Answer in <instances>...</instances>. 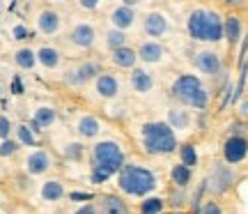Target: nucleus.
<instances>
[{
  "mask_svg": "<svg viewBox=\"0 0 248 214\" xmlns=\"http://www.w3.org/2000/svg\"><path fill=\"white\" fill-rule=\"evenodd\" d=\"M126 150L113 136H104L88 148V182L94 187H101L110 180H115L124 164H126Z\"/></svg>",
  "mask_w": 248,
  "mask_h": 214,
  "instance_id": "f257e3e1",
  "label": "nucleus"
},
{
  "mask_svg": "<svg viewBox=\"0 0 248 214\" xmlns=\"http://www.w3.org/2000/svg\"><path fill=\"white\" fill-rule=\"evenodd\" d=\"M131 138L136 150L145 157H150V159L170 157L179 148L177 134L166 125V120H138V122H133Z\"/></svg>",
  "mask_w": 248,
  "mask_h": 214,
  "instance_id": "f03ea898",
  "label": "nucleus"
},
{
  "mask_svg": "<svg viewBox=\"0 0 248 214\" xmlns=\"http://www.w3.org/2000/svg\"><path fill=\"white\" fill-rule=\"evenodd\" d=\"M115 189L120 196H124L129 203L131 200H142V198L152 196V194H156L161 187V178L159 173L147 166V164H142V161H136V159H129L124 164L120 173L115 175Z\"/></svg>",
  "mask_w": 248,
  "mask_h": 214,
  "instance_id": "7ed1b4c3",
  "label": "nucleus"
},
{
  "mask_svg": "<svg viewBox=\"0 0 248 214\" xmlns=\"http://www.w3.org/2000/svg\"><path fill=\"white\" fill-rule=\"evenodd\" d=\"M186 35L191 42L202 46H216L225 42L223 37V14L214 7H193L186 14Z\"/></svg>",
  "mask_w": 248,
  "mask_h": 214,
  "instance_id": "20e7f679",
  "label": "nucleus"
},
{
  "mask_svg": "<svg viewBox=\"0 0 248 214\" xmlns=\"http://www.w3.org/2000/svg\"><path fill=\"white\" fill-rule=\"evenodd\" d=\"M168 97L172 104L184 106L188 111H207L212 104V92L204 85V81L198 74H188L182 71L168 85Z\"/></svg>",
  "mask_w": 248,
  "mask_h": 214,
  "instance_id": "39448f33",
  "label": "nucleus"
},
{
  "mask_svg": "<svg viewBox=\"0 0 248 214\" xmlns=\"http://www.w3.org/2000/svg\"><path fill=\"white\" fill-rule=\"evenodd\" d=\"M101 71H104V65L99 58H80L76 63H69L67 67H62L60 83L64 85V90L85 92Z\"/></svg>",
  "mask_w": 248,
  "mask_h": 214,
  "instance_id": "423d86ee",
  "label": "nucleus"
},
{
  "mask_svg": "<svg viewBox=\"0 0 248 214\" xmlns=\"http://www.w3.org/2000/svg\"><path fill=\"white\" fill-rule=\"evenodd\" d=\"M124 90H126V81L122 79V74H117L113 69H104L85 92L92 101L110 106V104H117L124 97Z\"/></svg>",
  "mask_w": 248,
  "mask_h": 214,
  "instance_id": "0eeeda50",
  "label": "nucleus"
},
{
  "mask_svg": "<svg viewBox=\"0 0 248 214\" xmlns=\"http://www.w3.org/2000/svg\"><path fill=\"white\" fill-rule=\"evenodd\" d=\"M71 134L76 136L78 141H83L85 145H92V143H97L99 138H104L108 136V125L104 117H99L94 111H88V108H80L76 113H71Z\"/></svg>",
  "mask_w": 248,
  "mask_h": 214,
  "instance_id": "6e6552de",
  "label": "nucleus"
},
{
  "mask_svg": "<svg viewBox=\"0 0 248 214\" xmlns=\"http://www.w3.org/2000/svg\"><path fill=\"white\" fill-rule=\"evenodd\" d=\"M64 42L74 53H92L99 49V28L94 21L90 18H78L74 21L67 33H64Z\"/></svg>",
  "mask_w": 248,
  "mask_h": 214,
  "instance_id": "1a4fd4ad",
  "label": "nucleus"
},
{
  "mask_svg": "<svg viewBox=\"0 0 248 214\" xmlns=\"http://www.w3.org/2000/svg\"><path fill=\"white\" fill-rule=\"evenodd\" d=\"M55 168H58V154H55L53 150L44 148V145L28 150L26 154H23V159H21V170H23L30 180H35V178L44 180V178H48Z\"/></svg>",
  "mask_w": 248,
  "mask_h": 214,
  "instance_id": "9d476101",
  "label": "nucleus"
},
{
  "mask_svg": "<svg viewBox=\"0 0 248 214\" xmlns=\"http://www.w3.org/2000/svg\"><path fill=\"white\" fill-rule=\"evenodd\" d=\"M172 33H175V23H172L168 12H163V9H150V12L142 14V35H145V39L163 42Z\"/></svg>",
  "mask_w": 248,
  "mask_h": 214,
  "instance_id": "9b49d317",
  "label": "nucleus"
},
{
  "mask_svg": "<svg viewBox=\"0 0 248 214\" xmlns=\"http://www.w3.org/2000/svg\"><path fill=\"white\" fill-rule=\"evenodd\" d=\"M35 196L42 205H48V207H55L64 203L67 196H69V189H67V182L60 178V175H48L44 178L35 189Z\"/></svg>",
  "mask_w": 248,
  "mask_h": 214,
  "instance_id": "f8f14e48",
  "label": "nucleus"
},
{
  "mask_svg": "<svg viewBox=\"0 0 248 214\" xmlns=\"http://www.w3.org/2000/svg\"><path fill=\"white\" fill-rule=\"evenodd\" d=\"M138 21H140V14L136 12L133 2H115L106 9V23L115 30L126 33V35L138 26Z\"/></svg>",
  "mask_w": 248,
  "mask_h": 214,
  "instance_id": "ddd939ff",
  "label": "nucleus"
},
{
  "mask_svg": "<svg viewBox=\"0 0 248 214\" xmlns=\"http://www.w3.org/2000/svg\"><path fill=\"white\" fill-rule=\"evenodd\" d=\"M191 63L198 69V74H202L204 79H216L223 71V55L214 49V46H200L195 49L191 55Z\"/></svg>",
  "mask_w": 248,
  "mask_h": 214,
  "instance_id": "4468645a",
  "label": "nucleus"
},
{
  "mask_svg": "<svg viewBox=\"0 0 248 214\" xmlns=\"http://www.w3.org/2000/svg\"><path fill=\"white\" fill-rule=\"evenodd\" d=\"M136 53H138V63L142 67H166L170 63V51L166 49L163 42H154V39H140L136 44Z\"/></svg>",
  "mask_w": 248,
  "mask_h": 214,
  "instance_id": "2eb2a0df",
  "label": "nucleus"
},
{
  "mask_svg": "<svg viewBox=\"0 0 248 214\" xmlns=\"http://www.w3.org/2000/svg\"><path fill=\"white\" fill-rule=\"evenodd\" d=\"M234 182H237L234 168L228 166V164H223V161H218V164H214V168L204 184H207V191H209V194H214V196H225L228 191L234 189Z\"/></svg>",
  "mask_w": 248,
  "mask_h": 214,
  "instance_id": "dca6fc26",
  "label": "nucleus"
},
{
  "mask_svg": "<svg viewBox=\"0 0 248 214\" xmlns=\"http://www.w3.org/2000/svg\"><path fill=\"white\" fill-rule=\"evenodd\" d=\"M156 85H159V83H156L154 71L147 69V67H142V65H138L133 71L126 74V88H129V92L136 95V97H142V99L152 97Z\"/></svg>",
  "mask_w": 248,
  "mask_h": 214,
  "instance_id": "f3484780",
  "label": "nucleus"
},
{
  "mask_svg": "<svg viewBox=\"0 0 248 214\" xmlns=\"http://www.w3.org/2000/svg\"><path fill=\"white\" fill-rule=\"evenodd\" d=\"M30 125H32V129L37 134H44L48 129H55L60 125V111L53 104H48V101H39L30 111Z\"/></svg>",
  "mask_w": 248,
  "mask_h": 214,
  "instance_id": "a211bd4d",
  "label": "nucleus"
},
{
  "mask_svg": "<svg viewBox=\"0 0 248 214\" xmlns=\"http://www.w3.org/2000/svg\"><path fill=\"white\" fill-rule=\"evenodd\" d=\"M62 159L67 161V164H83V161H88V145L83 141H78L76 136H62L55 141V150Z\"/></svg>",
  "mask_w": 248,
  "mask_h": 214,
  "instance_id": "6ab92c4d",
  "label": "nucleus"
},
{
  "mask_svg": "<svg viewBox=\"0 0 248 214\" xmlns=\"http://www.w3.org/2000/svg\"><path fill=\"white\" fill-rule=\"evenodd\" d=\"M35 28L42 37H58L64 30V16L55 7H42L35 16Z\"/></svg>",
  "mask_w": 248,
  "mask_h": 214,
  "instance_id": "aec40b11",
  "label": "nucleus"
},
{
  "mask_svg": "<svg viewBox=\"0 0 248 214\" xmlns=\"http://www.w3.org/2000/svg\"><path fill=\"white\" fill-rule=\"evenodd\" d=\"M99 214H136V207L117 191H101L94 196Z\"/></svg>",
  "mask_w": 248,
  "mask_h": 214,
  "instance_id": "412c9836",
  "label": "nucleus"
},
{
  "mask_svg": "<svg viewBox=\"0 0 248 214\" xmlns=\"http://www.w3.org/2000/svg\"><path fill=\"white\" fill-rule=\"evenodd\" d=\"M223 164L239 166L248 159V136H228L221 145Z\"/></svg>",
  "mask_w": 248,
  "mask_h": 214,
  "instance_id": "4be33fe9",
  "label": "nucleus"
},
{
  "mask_svg": "<svg viewBox=\"0 0 248 214\" xmlns=\"http://www.w3.org/2000/svg\"><path fill=\"white\" fill-rule=\"evenodd\" d=\"M166 125L175 132V134H188L195 125L193 111H188L184 106H177V104H170L168 111H166Z\"/></svg>",
  "mask_w": 248,
  "mask_h": 214,
  "instance_id": "5701e85b",
  "label": "nucleus"
},
{
  "mask_svg": "<svg viewBox=\"0 0 248 214\" xmlns=\"http://www.w3.org/2000/svg\"><path fill=\"white\" fill-rule=\"evenodd\" d=\"M108 65L113 67V71H133L136 67H138V53H136V46H124V49H117V51H113V53L106 55Z\"/></svg>",
  "mask_w": 248,
  "mask_h": 214,
  "instance_id": "b1692460",
  "label": "nucleus"
},
{
  "mask_svg": "<svg viewBox=\"0 0 248 214\" xmlns=\"http://www.w3.org/2000/svg\"><path fill=\"white\" fill-rule=\"evenodd\" d=\"M37 51V63L44 71H62V63H64V53L60 46L55 44H42L35 49Z\"/></svg>",
  "mask_w": 248,
  "mask_h": 214,
  "instance_id": "393cba45",
  "label": "nucleus"
},
{
  "mask_svg": "<svg viewBox=\"0 0 248 214\" xmlns=\"http://www.w3.org/2000/svg\"><path fill=\"white\" fill-rule=\"evenodd\" d=\"M124 46H129V35L126 33L115 30V28H110V26H104L99 30V49L106 55L117 51V49H124Z\"/></svg>",
  "mask_w": 248,
  "mask_h": 214,
  "instance_id": "a878e982",
  "label": "nucleus"
},
{
  "mask_svg": "<svg viewBox=\"0 0 248 214\" xmlns=\"http://www.w3.org/2000/svg\"><path fill=\"white\" fill-rule=\"evenodd\" d=\"M241 35H244V18L239 14H228L223 16V37L228 46H237L239 44Z\"/></svg>",
  "mask_w": 248,
  "mask_h": 214,
  "instance_id": "bb28decb",
  "label": "nucleus"
},
{
  "mask_svg": "<svg viewBox=\"0 0 248 214\" xmlns=\"http://www.w3.org/2000/svg\"><path fill=\"white\" fill-rule=\"evenodd\" d=\"M14 138H16V143L21 148H28V150L39 148V134L32 129L30 122H18V125H14Z\"/></svg>",
  "mask_w": 248,
  "mask_h": 214,
  "instance_id": "cd10ccee",
  "label": "nucleus"
},
{
  "mask_svg": "<svg viewBox=\"0 0 248 214\" xmlns=\"http://www.w3.org/2000/svg\"><path fill=\"white\" fill-rule=\"evenodd\" d=\"M168 207V200L161 194H152V196L142 198L136 203V214H163Z\"/></svg>",
  "mask_w": 248,
  "mask_h": 214,
  "instance_id": "c85d7f7f",
  "label": "nucleus"
},
{
  "mask_svg": "<svg viewBox=\"0 0 248 214\" xmlns=\"http://www.w3.org/2000/svg\"><path fill=\"white\" fill-rule=\"evenodd\" d=\"M12 58H14V65H16L21 71H35L37 67H39V63H37V51L32 46H21V49H16Z\"/></svg>",
  "mask_w": 248,
  "mask_h": 214,
  "instance_id": "c756f323",
  "label": "nucleus"
},
{
  "mask_svg": "<svg viewBox=\"0 0 248 214\" xmlns=\"http://www.w3.org/2000/svg\"><path fill=\"white\" fill-rule=\"evenodd\" d=\"M170 182H172V187L177 189H188L191 187V182H193V170L188 168V166H184V164H172L170 166Z\"/></svg>",
  "mask_w": 248,
  "mask_h": 214,
  "instance_id": "7c9ffc66",
  "label": "nucleus"
},
{
  "mask_svg": "<svg viewBox=\"0 0 248 214\" xmlns=\"http://www.w3.org/2000/svg\"><path fill=\"white\" fill-rule=\"evenodd\" d=\"M177 154H179V164L188 166L191 170H193L195 166H198V161H200V157H198V150H195L193 143H182V145L177 148Z\"/></svg>",
  "mask_w": 248,
  "mask_h": 214,
  "instance_id": "2f4dec72",
  "label": "nucleus"
},
{
  "mask_svg": "<svg viewBox=\"0 0 248 214\" xmlns=\"http://www.w3.org/2000/svg\"><path fill=\"white\" fill-rule=\"evenodd\" d=\"M166 200H168V205L170 207H186V203H188V198H186V189H177V187H172L168 191V196H166Z\"/></svg>",
  "mask_w": 248,
  "mask_h": 214,
  "instance_id": "473e14b6",
  "label": "nucleus"
},
{
  "mask_svg": "<svg viewBox=\"0 0 248 214\" xmlns=\"http://www.w3.org/2000/svg\"><path fill=\"white\" fill-rule=\"evenodd\" d=\"M21 152V145L16 143V138H9V141H0V159H9V157H16Z\"/></svg>",
  "mask_w": 248,
  "mask_h": 214,
  "instance_id": "72a5a7b5",
  "label": "nucleus"
},
{
  "mask_svg": "<svg viewBox=\"0 0 248 214\" xmlns=\"http://www.w3.org/2000/svg\"><path fill=\"white\" fill-rule=\"evenodd\" d=\"M67 214H99V210H97L94 198H92L88 203H76V205H71V210Z\"/></svg>",
  "mask_w": 248,
  "mask_h": 214,
  "instance_id": "f704fd0d",
  "label": "nucleus"
},
{
  "mask_svg": "<svg viewBox=\"0 0 248 214\" xmlns=\"http://www.w3.org/2000/svg\"><path fill=\"white\" fill-rule=\"evenodd\" d=\"M14 125H12V120L7 115H0V141H9V138H14Z\"/></svg>",
  "mask_w": 248,
  "mask_h": 214,
  "instance_id": "c9c22d12",
  "label": "nucleus"
},
{
  "mask_svg": "<svg viewBox=\"0 0 248 214\" xmlns=\"http://www.w3.org/2000/svg\"><path fill=\"white\" fill-rule=\"evenodd\" d=\"M200 214H223V207H221V203H216V200H207V203H202V207H200Z\"/></svg>",
  "mask_w": 248,
  "mask_h": 214,
  "instance_id": "e433bc0d",
  "label": "nucleus"
},
{
  "mask_svg": "<svg viewBox=\"0 0 248 214\" xmlns=\"http://www.w3.org/2000/svg\"><path fill=\"white\" fill-rule=\"evenodd\" d=\"M12 35H14V39L23 42V39H28V37H30V33H28V28H26V26H21V23H18V26L12 28Z\"/></svg>",
  "mask_w": 248,
  "mask_h": 214,
  "instance_id": "4c0bfd02",
  "label": "nucleus"
},
{
  "mask_svg": "<svg viewBox=\"0 0 248 214\" xmlns=\"http://www.w3.org/2000/svg\"><path fill=\"white\" fill-rule=\"evenodd\" d=\"M237 111H239V115H241V117H248V97H246V99H241L239 104H237Z\"/></svg>",
  "mask_w": 248,
  "mask_h": 214,
  "instance_id": "58836bf2",
  "label": "nucleus"
},
{
  "mask_svg": "<svg viewBox=\"0 0 248 214\" xmlns=\"http://www.w3.org/2000/svg\"><path fill=\"white\" fill-rule=\"evenodd\" d=\"M78 5L83 9H97L99 7V2H94V0H92V2H85V0H83V2H78Z\"/></svg>",
  "mask_w": 248,
  "mask_h": 214,
  "instance_id": "ea45409f",
  "label": "nucleus"
},
{
  "mask_svg": "<svg viewBox=\"0 0 248 214\" xmlns=\"http://www.w3.org/2000/svg\"><path fill=\"white\" fill-rule=\"evenodd\" d=\"M16 214H32V212H28V210H23V212H16Z\"/></svg>",
  "mask_w": 248,
  "mask_h": 214,
  "instance_id": "a19ab883",
  "label": "nucleus"
},
{
  "mask_svg": "<svg viewBox=\"0 0 248 214\" xmlns=\"http://www.w3.org/2000/svg\"><path fill=\"white\" fill-rule=\"evenodd\" d=\"M0 207H2V196H0Z\"/></svg>",
  "mask_w": 248,
  "mask_h": 214,
  "instance_id": "79ce46f5",
  "label": "nucleus"
}]
</instances>
